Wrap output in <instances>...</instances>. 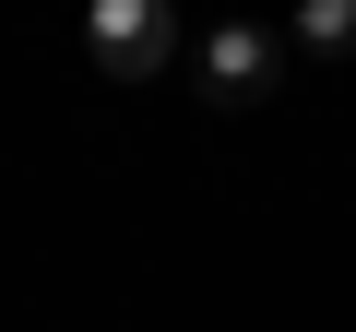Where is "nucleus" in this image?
<instances>
[{"label": "nucleus", "instance_id": "nucleus-1", "mask_svg": "<svg viewBox=\"0 0 356 332\" xmlns=\"http://www.w3.org/2000/svg\"><path fill=\"white\" fill-rule=\"evenodd\" d=\"M83 48H95V72H107V83H154V72L178 60V24L154 13V0H95Z\"/></svg>", "mask_w": 356, "mask_h": 332}, {"label": "nucleus", "instance_id": "nucleus-2", "mask_svg": "<svg viewBox=\"0 0 356 332\" xmlns=\"http://www.w3.org/2000/svg\"><path fill=\"white\" fill-rule=\"evenodd\" d=\"M202 83H214V95H238V107H250V95H273V36H261V24H226V36L202 48Z\"/></svg>", "mask_w": 356, "mask_h": 332}, {"label": "nucleus", "instance_id": "nucleus-3", "mask_svg": "<svg viewBox=\"0 0 356 332\" xmlns=\"http://www.w3.org/2000/svg\"><path fill=\"white\" fill-rule=\"evenodd\" d=\"M297 48H356V13H344V0H309V13H297Z\"/></svg>", "mask_w": 356, "mask_h": 332}]
</instances>
